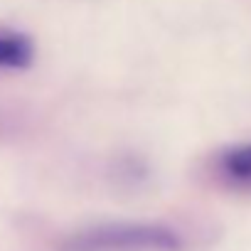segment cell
<instances>
[{
	"mask_svg": "<svg viewBox=\"0 0 251 251\" xmlns=\"http://www.w3.org/2000/svg\"><path fill=\"white\" fill-rule=\"evenodd\" d=\"M180 236L160 224H99L69 236L62 251H180Z\"/></svg>",
	"mask_w": 251,
	"mask_h": 251,
	"instance_id": "cell-1",
	"label": "cell"
},
{
	"mask_svg": "<svg viewBox=\"0 0 251 251\" xmlns=\"http://www.w3.org/2000/svg\"><path fill=\"white\" fill-rule=\"evenodd\" d=\"M32 62V42L10 30H0V69H23Z\"/></svg>",
	"mask_w": 251,
	"mask_h": 251,
	"instance_id": "cell-2",
	"label": "cell"
},
{
	"mask_svg": "<svg viewBox=\"0 0 251 251\" xmlns=\"http://www.w3.org/2000/svg\"><path fill=\"white\" fill-rule=\"evenodd\" d=\"M222 173L236 185H251V143L229 148L222 155Z\"/></svg>",
	"mask_w": 251,
	"mask_h": 251,
	"instance_id": "cell-3",
	"label": "cell"
}]
</instances>
